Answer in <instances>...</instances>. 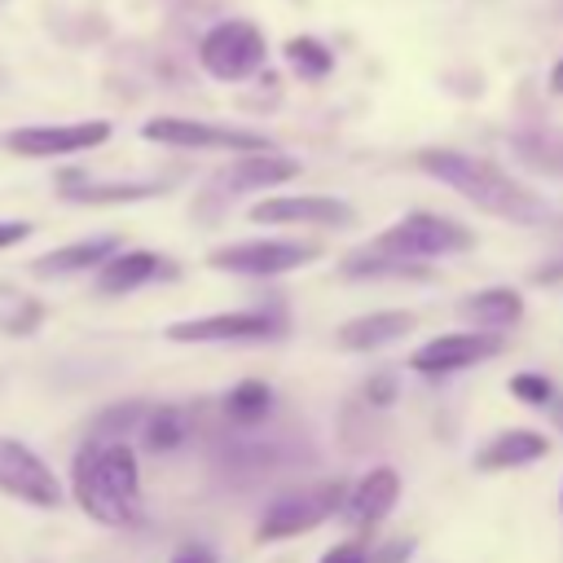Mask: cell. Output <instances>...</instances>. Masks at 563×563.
Wrapping results in <instances>:
<instances>
[{
    "mask_svg": "<svg viewBox=\"0 0 563 563\" xmlns=\"http://www.w3.org/2000/svg\"><path fill=\"white\" fill-rule=\"evenodd\" d=\"M141 136L158 141V145H176V150H229V154L273 150L268 136H260V132L229 128V123H207V119H176V114H158V119L141 123Z\"/></svg>",
    "mask_w": 563,
    "mask_h": 563,
    "instance_id": "7",
    "label": "cell"
},
{
    "mask_svg": "<svg viewBox=\"0 0 563 563\" xmlns=\"http://www.w3.org/2000/svg\"><path fill=\"white\" fill-rule=\"evenodd\" d=\"M321 563H369V550L361 541H339L321 554Z\"/></svg>",
    "mask_w": 563,
    "mask_h": 563,
    "instance_id": "28",
    "label": "cell"
},
{
    "mask_svg": "<svg viewBox=\"0 0 563 563\" xmlns=\"http://www.w3.org/2000/svg\"><path fill=\"white\" fill-rule=\"evenodd\" d=\"M286 62H290V70H295L299 79H308V84H317V79H325V75L334 70V53H330L321 40H312V35L286 40Z\"/></svg>",
    "mask_w": 563,
    "mask_h": 563,
    "instance_id": "23",
    "label": "cell"
},
{
    "mask_svg": "<svg viewBox=\"0 0 563 563\" xmlns=\"http://www.w3.org/2000/svg\"><path fill=\"white\" fill-rule=\"evenodd\" d=\"M282 317L273 312H211V317H189L167 330L176 343H233V339H273L282 334Z\"/></svg>",
    "mask_w": 563,
    "mask_h": 563,
    "instance_id": "10",
    "label": "cell"
},
{
    "mask_svg": "<svg viewBox=\"0 0 563 563\" xmlns=\"http://www.w3.org/2000/svg\"><path fill=\"white\" fill-rule=\"evenodd\" d=\"M462 312H466L475 325L501 330V325H515V321L523 317V295L510 290V286H493V290L466 295V299H462Z\"/></svg>",
    "mask_w": 563,
    "mask_h": 563,
    "instance_id": "21",
    "label": "cell"
},
{
    "mask_svg": "<svg viewBox=\"0 0 563 563\" xmlns=\"http://www.w3.org/2000/svg\"><path fill=\"white\" fill-rule=\"evenodd\" d=\"M268 405H273V391H268V383H260V378H246V383H238V387L224 396V413H229L233 422H260V418L268 413Z\"/></svg>",
    "mask_w": 563,
    "mask_h": 563,
    "instance_id": "26",
    "label": "cell"
},
{
    "mask_svg": "<svg viewBox=\"0 0 563 563\" xmlns=\"http://www.w3.org/2000/svg\"><path fill=\"white\" fill-rule=\"evenodd\" d=\"M145 413H150V405H145V400H123V405H110V409H101V413H97V422H92L88 440H92V444L123 440L132 427H141V422H145Z\"/></svg>",
    "mask_w": 563,
    "mask_h": 563,
    "instance_id": "24",
    "label": "cell"
},
{
    "mask_svg": "<svg viewBox=\"0 0 563 563\" xmlns=\"http://www.w3.org/2000/svg\"><path fill=\"white\" fill-rule=\"evenodd\" d=\"M396 497H400V475H396L391 466H374L369 475L356 479V488H352L347 501H343L347 523H352V528H374V523H383V519L391 515Z\"/></svg>",
    "mask_w": 563,
    "mask_h": 563,
    "instance_id": "15",
    "label": "cell"
},
{
    "mask_svg": "<svg viewBox=\"0 0 563 563\" xmlns=\"http://www.w3.org/2000/svg\"><path fill=\"white\" fill-rule=\"evenodd\" d=\"M510 150L519 163L545 176H563V132H515Z\"/></svg>",
    "mask_w": 563,
    "mask_h": 563,
    "instance_id": "22",
    "label": "cell"
},
{
    "mask_svg": "<svg viewBox=\"0 0 563 563\" xmlns=\"http://www.w3.org/2000/svg\"><path fill=\"white\" fill-rule=\"evenodd\" d=\"M101 141H110V123H106V119H84V123H31V128L4 132V150H9V154H22V158H62V154L97 150Z\"/></svg>",
    "mask_w": 563,
    "mask_h": 563,
    "instance_id": "9",
    "label": "cell"
},
{
    "mask_svg": "<svg viewBox=\"0 0 563 563\" xmlns=\"http://www.w3.org/2000/svg\"><path fill=\"white\" fill-rule=\"evenodd\" d=\"M321 260L317 242H286V238H264V242H229L216 246L207 255L211 268L220 273H242V277H273V273H290Z\"/></svg>",
    "mask_w": 563,
    "mask_h": 563,
    "instance_id": "6",
    "label": "cell"
},
{
    "mask_svg": "<svg viewBox=\"0 0 563 563\" xmlns=\"http://www.w3.org/2000/svg\"><path fill=\"white\" fill-rule=\"evenodd\" d=\"M559 510H563V501H559Z\"/></svg>",
    "mask_w": 563,
    "mask_h": 563,
    "instance_id": "36",
    "label": "cell"
},
{
    "mask_svg": "<svg viewBox=\"0 0 563 563\" xmlns=\"http://www.w3.org/2000/svg\"><path fill=\"white\" fill-rule=\"evenodd\" d=\"M167 185L158 180H123V185H101L84 172H62L57 176V194L66 202H88V207H106V202H141V198H154L163 194Z\"/></svg>",
    "mask_w": 563,
    "mask_h": 563,
    "instance_id": "16",
    "label": "cell"
},
{
    "mask_svg": "<svg viewBox=\"0 0 563 563\" xmlns=\"http://www.w3.org/2000/svg\"><path fill=\"white\" fill-rule=\"evenodd\" d=\"M114 246H119V238H84V242H70V246H57V251H48V255H40L31 268L35 273H53V277H66V273H88V268H101L110 255H114Z\"/></svg>",
    "mask_w": 563,
    "mask_h": 563,
    "instance_id": "19",
    "label": "cell"
},
{
    "mask_svg": "<svg viewBox=\"0 0 563 563\" xmlns=\"http://www.w3.org/2000/svg\"><path fill=\"white\" fill-rule=\"evenodd\" d=\"M158 277H176V264L154 255V251H123V255H110L97 268V290L101 295H128V290L150 286Z\"/></svg>",
    "mask_w": 563,
    "mask_h": 563,
    "instance_id": "14",
    "label": "cell"
},
{
    "mask_svg": "<svg viewBox=\"0 0 563 563\" xmlns=\"http://www.w3.org/2000/svg\"><path fill=\"white\" fill-rule=\"evenodd\" d=\"M343 501H347V488H343L339 479H330V484H312V488L277 493V497L264 506V515H260L255 541H286V537H299V532L325 523Z\"/></svg>",
    "mask_w": 563,
    "mask_h": 563,
    "instance_id": "4",
    "label": "cell"
},
{
    "mask_svg": "<svg viewBox=\"0 0 563 563\" xmlns=\"http://www.w3.org/2000/svg\"><path fill=\"white\" fill-rule=\"evenodd\" d=\"M26 233H31L26 220H0V251H4V246H18Z\"/></svg>",
    "mask_w": 563,
    "mask_h": 563,
    "instance_id": "31",
    "label": "cell"
},
{
    "mask_svg": "<svg viewBox=\"0 0 563 563\" xmlns=\"http://www.w3.org/2000/svg\"><path fill=\"white\" fill-rule=\"evenodd\" d=\"M418 167L497 220H510V224H545L550 220L545 198L532 194L528 185H519L515 176H506L488 158H475L462 150H422Z\"/></svg>",
    "mask_w": 563,
    "mask_h": 563,
    "instance_id": "1",
    "label": "cell"
},
{
    "mask_svg": "<svg viewBox=\"0 0 563 563\" xmlns=\"http://www.w3.org/2000/svg\"><path fill=\"white\" fill-rule=\"evenodd\" d=\"M255 224H321V229H347L356 220V211L343 198H321V194H303V198H264L246 211Z\"/></svg>",
    "mask_w": 563,
    "mask_h": 563,
    "instance_id": "12",
    "label": "cell"
},
{
    "mask_svg": "<svg viewBox=\"0 0 563 563\" xmlns=\"http://www.w3.org/2000/svg\"><path fill=\"white\" fill-rule=\"evenodd\" d=\"M550 409H554V422H559V431H563V400H554Z\"/></svg>",
    "mask_w": 563,
    "mask_h": 563,
    "instance_id": "35",
    "label": "cell"
},
{
    "mask_svg": "<svg viewBox=\"0 0 563 563\" xmlns=\"http://www.w3.org/2000/svg\"><path fill=\"white\" fill-rule=\"evenodd\" d=\"M185 413L176 409V405H158V409H150L145 413V422H141V440H145V449H154V453H167V449H176L180 440H185Z\"/></svg>",
    "mask_w": 563,
    "mask_h": 563,
    "instance_id": "25",
    "label": "cell"
},
{
    "mask_svg": "<svg viewBox=\"0 0 563 563\" xmlns=\"http://www.w3.org/2000/svg\"><path fill=\"white\" fill-rule=\"evenodd\" d=\"M0 493L40 506V510H57L62 506V484L53 475V466L22 440L0 435Z\"/></svg>",
    "mask_w": 563,
    "mask_h": 563,
    "instance_id": "8",
    "label": "cell"
},
{
    "mask_svg": "<svg viewBox=\"0 0 563 563\" xmlns=\"http://www.w3.org/2000/svg\"><path fill=\"white\" fill-rule=\"evenodd\" d=\"M264 31L246 18H229V22H216L202 44H198V62L211 79H224V84H238L246 75H255L264 66Z\"/></svg>",
    "mask_w": 563,
    "mask_h": 563,
    "instance_id": "5",
    "label": "cell"
},
{
    "mask_svg": "<svg viewBox=\"0 0 563 563\" xmlns=\"http://www.w3.org/2000/svg\"><path fill=\"white\" fill-rule=\"evenodd\" d=\"M497 352H501V334L497 330H462V334H440V339L422 343L409 356V369H418V374H453V369H466V365L488 361Z\"/></svg>",
    "mask_w": 563,
    "mask_h": 563,
    "instance_id": "11",
    "label": "cell"
},
{
    "mask_svg": "<svg viewBox=\"0 0 563 563\" xmlns=\"http://www.w3.org/2000/svg\"><path fill=\"white\" fill-rule=\"evenodd\" d=\"M75 501L84 515L110 528H128L141 519V471L136 453L123 440L92 444L84 440L75 453Z\"/></svg>",
    "mask_w": 563,
    "mask_h": 563,
    "instance_id": "2",
    "label": "cell"
},
{
    "mask_svg": "<svg viewBox=\"0 0 563 563\" xmlns=\"http://www.w3.org/2000/svg\"><path fill=\"white\" fill-rule=\"evenodd\" d=\"M299 176V158H286V154H273V150H246L238 154L220 176L216 185L224 194H246V189H268V185H286Z\"/></svg>",
    "mask_w": 563,
    "mask_h": 563,
    "instance_id": "13",
    "label": "cell"
},
{
    "mask_svg": "<svg viewBox=\"0 0 563 563\" xmlns=\"http://www.w3.org/2000/svg\"><path fill=\"white\" fill-rule=\"evenodd\" d=\"M545 453H550V440H545V435L515 427V431L493 435V440L475 453V466H479V471H510V466H532V462H541Z\"/></svg>",
    "mask_w": 563,
    "mask_h": 563,
    "instance_id": "17",
    "label": "cell"
},
{
    "mask_svg": "<svg viewBox=\"0 0 563 563\" xmlns=\"http://www.w3.org/2000/svg\"><path fill=\"white\" fill-rule=\"evenodd\" d=\"M409 550H413L409 541H391L387 550H378V554H369V563H396V559H405Z\"/></svg>",
    "mask_w": 563,
    "mask_h": 563,
    "instance_id": "33",
    "label": "cell"
},
{
    "mask_svg": "<svg viewBox=\"0 0 563 563\" xmlns=\"http://www.w3.org/2000/svg\"><path fill=\"white\" fill-rule=\"evenodd\" d=\"M550 92H559L563 97V57L554 62V70H550Z\"/></svg>",
    "mask_w": 563,
    "mask_h": 563,
    "instance_id": "34",
    "label": "cell"
},
{
    "mask_svg": "<svg viewBox=\"0 0 563 563\" xmlns=\"http://www.w3.org/2000/svg\"><path fill=\"white\" fill-rule=\"evenodd\" d=\"M172 563H216V554H211L207 545H180V550L172 554Z\"/></svg>",
    "mask_w": 563,
    "mask_h": 563,
    "instance_id": "32",
    "label": "cell"
},
{
    "mask_svg": "<svg viewBox=\"0 0 563 563\" xmlns=\"http://www.w3.org/2000/svg\"><path fill=\"white\" fill-rule=\"evenodd\" d=\"M343 277H356V282H378V277H391V282H431V268L422 260H405V255H391V251H361V255H347L343 260Z\"/></svg>",
    "mask_w": 563,
    "mask_h": 563,
    "instance_id": "20",
    "label": "cell"
},
{
    "mask_svg": "<svg viewBox=\"0 0 563 563\" xmlns=\"http://www.w3.org/2000/svg\"><path fill=\"white\" fill-rule=\"evenodd\" d=\"M510 396L523 400V405H554L559 400V391H554V383L545 374H515L510 378Z\"/></svg>",
    "mask_w": 563,
    "mask_h": 563,
    "instance_id": "27",
    "label": "cell"
},
{
    "mask_svg": "<svg viewBox=\"0 0 563 563\" xmlns=\"http://www.w3.org/2000/svg\"><path fill=\"white\" fill-rule=\"evenodd\" d=\"M365 400H374V405H391V400H396V387H391V378H387V374L369 378V383H365Z\"/></svg>",
    "mask_w": 563,
    "mask_h": 563,
    "instance_id": "29",
    "label": "cell"
},
{
    "mask_svg": "<svg viewBox=\"0 0 563 563\" xmlns=\"http://www.w3.org/2000/svg\"><path fill=\"white\" fill-rule=\"evenodd\" d=\"M413 330V312H369V317H352L347 325H339V347L347 352H374L383 343H396L400 334Z\"/></svg>",
    "mask_w": 563,
    "mask_h": 563,
    "instance_id": "18",
    "label": "cell"
},
{
    "mask_svg": "<svg viewBox=\"0 0 563 563\" xmlns=\"http://www.w3.org/2000/svg\"><path fill=\"white\" fill-rule=\"evenodd\" d=\"M532 282H537V286H554V282H563V255H554V260H545L541 268H532Z\"/></svg>",
    "mask_w": 563,
    "mask_h": 563,
    "instance_id": "30",
    "label": "cell"
},
{
    "mask_svg": "<svg viewBox=\"0 0 563 563\" xmlns=\"http://www.w3.org/2000/svg\"><path fill=\"white\" fill-rule=\"evenodd\" d=\"M378 251H391V255H405V260H440V255H462L475 246L471 229L449 220V216H435V211H409L405 220L387 224L378 238H374Z\"/></svg>",
    "mask_w": 563,
    "mask_h": 563,
    "instance_id": "3",
    "label": "cell"
}]
</instances>
